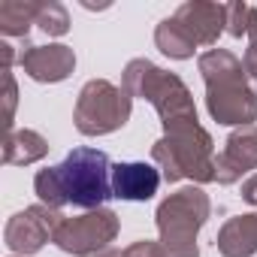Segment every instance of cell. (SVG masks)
<instances>
[{"label":"cell","mask_w":257,"mask_h":257,"mask_svg":"<svg viewBox=\"0 0 257 257\" xmlns=\"http://www.w3.org/2000/svg\"><path fill=\"white\" fill-rule=\"evenodd\" d=\"M161 176L149 164H115L112 167V194L121 200H149L158 191Z\"/></svg>","instance_id":"2"},{"label":"cell","mask_w":257,"mask_h":257,"mask_svg":"<svg viewBox=\"0 0 257 257\" xmlns=\"http://www.w3.org/2000/svg\"><path fill=\"white\" fill-rule=\"evenodd\" d=\"M58 188L76 206H100L112 197L109 185V158L94 149H76L55 173Z\"/></svg>","instance_id":"1"}]
</instances>
